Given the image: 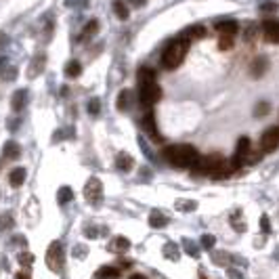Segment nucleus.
<instances>
[{
  "mask_svg": "<svg viewBox=\"0 0 279 279\" xmlns=\"http://www.w3.org/2000/svg\"><path fill=\"white\" fill-rule=\"evenodd\" d=\"M160 99H162V88L155 82V71L151 68H141L139 70V101L145 107H151Z\"/></svg>",
  "mask_w": 279,
  "mask_h": 279,
  "instance_id": "f257e3e1",
  "label": "nucleus"
},
{
  "mask_svg": "<svg viewBox=\"0 0 279 279\" xmlns=\"http://www.w3.org/2000/svg\"><path fill=\"white\" fill-rule=\"evenodd\" d=\"M166 162L174 168H193L200 160V153L193 145L189 143H181V145H170L164 149Z\"/></svg>",
  "mask_w": 279,
  "mask_h": 279,
  "instance_id": "f03ea898",
  "label": "nucleus"
},
{
  "mask_svg": "<svg viewBox=\"0 0 279 279\" xmlns=\"http://www.w3.org/2000/svg\"><path fill=\"white\" fill-rule=\"evenodd\" d=\"M189 44H191V40L183 38V36H179L176 40L168 42V46H166L164 53H162V68L168 70V71L179 68V65L185 61V57H187Z\"/></svg>",
  "mask_w": 279,
  "mask_h": 279,
  "instance_id": "7ed1b4c3",
  "label": "nucleus"
},
{
  "mask_svg": "<svg viewBox=\"0 0 279 279\" xmlns=\"http://www.w3.org/2000/svg\"><path fill=\"white\" fill-rule=\"evenodd\" d=\"M222 162H225V157L218 155V153L204 155V157H200V160H198V164L191 168V172L198 174V176H212V179H214V174L218 172Z\"/></svg>",
  "mask_w": 279,
  "mask_h": 279,
  "instance_id": "20e7f679",
  "label": "nucleus"
},
{
  "mask_svg": "<svg viewBox=\"0 0 279 279\" xmlns=\"http://www.w3.org/2000/svg\"><path fill=\"white\" fill-rule=\"evenodd\" d=\"M63 260H65V254H63L61 241H53V244L49 246V250H46V267L57 273V271H61Z\"/></svg>",
  "mask_w": 279,
  "mask_h": 279,
  "instance_id": "39448f33",
  "label": "nucleus"
},
{
  "mask_svg": "<svg viewBox=\"0 0 279 279\" xmlns=\"http://www.w3.org/2000/svg\"><path fill=\"white\" fill-rule=\"evenodd\" d=\"M260 151L263 153H273L277 147H279V128L277 126H271L267 128L263 135H260Z\"/></svg>",
  "mask_w": 279,
  "mask_h": 279,
  "instance_id": "423d86ee",
  "label": "nucleus"
},
{
  "mask_svg": "<svg viewBox=\"0 0 279 279\" xmlns=\"http://www.w3.org/2000/svg\"><path fill=\"white\" fill-rule=\"evenodd\" d=\"M84 198H86L88 204H99L101 200H103V185H101V181L97 179V176H90V179L86 181Z\"/></svg>",
  "mask_w": 279,
  "mask_h": 279,
  "instance_id": "0eeeda50",
  "label": "nucleus"
},
{
  "mask_svg": "<svg viewBox=\"0 0 279 279\" xmlns=\"http://www.w3.org/2000/svg\"><path fill=\"white\" fill-rule=\"evenodd\" d=\"M250 139L248 137H241L239 141H237V147H235V155L231 157V162H233L235 168H239L241 164H246L248 162V157H250Z\"/></svg>",
  "mask_w": 279,
  "mask_h": 279,
  "instance_id": "6e6552de",
  "label": "nucleus"
},
{
  "mask_svg": "<svg viewBox=\"0 0 279 279\" xmlns=\"http://www.w3.org/2000/svg\"><path fill=\"white\" fill-rule=\"evenodd\" d=\"M260 32H263L265 40L271 42V44H279V21L275 19H267L260 25Z\"/></svg>",
  "mask_w": 279,
  "mask_h": 279,
  "instance_id": "1a4fd4ad",
  "label": "nucleus"
},
{
  "mask_svg": "<svg viewBox=\"0 0 279 279\" xmlns=\"http://www.w3.org/2000/svg\"><path fill=\"white\" fill-rule=\"evenodd\" d=\"M155 128H157V126H155V116H153V111L149 109V111L145 114V118H143V130L153 139V141H160V135H157Z\"/></svg>",
  "mask_w": 279,
  "mask_h": 279,
  "instance_id": "9d476101",
  "label": "nucleus"
},
{
  "mask_svg": "<svg viewBox=\"0 0 279 279\" xmlns=\"http://www.w3.org/2000/svg\"><path fill=\"white\" fill-rule=\"evenodd\" d=\"M133 166H135V157L126 153V151H120L116 155V168L118 170H122V172H128V170H133Z\"/></svg>",
  "mask_w": 279,
  "mask_h": 279,
  "instance_id": "9b49d317",
  "label": "nucleus"
},
{
  "mask_svg": "<svg viewBox=\"0 0 279 279\" xmlns=\"http://www.w3.org/2000/svg\"><path fill=\"white\" fill-rule=\"evenodd\" d=\"M128 248H130V239L124 237V235H118V237L111 239L109 252H114V254H124V252H128Z\"/></svg>",
  "mask_w": 279,
  "mask_h": 279,
  "instance_id": "f8f14e48",
  "label": "nucleus"
},
{
  "mask_svg": "<svg viewBox=\"0 0 279 279\" xmlns=\"http://www.w3.org/2000/svg\"><path fill=\"white\" fill-rule=\"evenodd\" d=\"M214 30H216L218 34L235 36V34H237V30H239V25H237V21H233V19H225V21H218V23L214 25Z\"/></svg>",
  "mask_w": 279,
  "mask_h": 279,
  "instance_id": "ddd939ff",
  "label": "nucleus"
},
{
  "mask_svg": "<svg viewBox=\"0 0 279 279\" xmlns=\"http://www.w3.org/2000/svg\"><path fill=\"white\" fill-rule=\"evenodd\" d=\"M25 176H27V172H25V168H13L11 172H8V183H11V187H21V185L25 183Z\"/></svg>",
  "mask_w": 279,
  "mask_h": 279,
  "instance_id": "4468645a",
  "label": "nucleus"
},
{
  "mask_svg": "<svg viewBox=\"0 0 279 279\" xmlns=\"http://www.w3.org/2000/svg\"><path fill=\"white\" fill-rule=\"evenodd\" d=\"M181 36H183V38H187V40H202L204 36H206V27H204V25H191Z\"/></svg>",
  "mask_w": 279,
  "mask_h": 279,
  "instance_id": "2eb2a0df",
  "label": "nucleus"
},
{
  "mask_svg": "<svg viewBox=\"0 0 279 279\" xmlns=\"http://www.w3.org/2000/svg\"><path fill=\"white\" fill-rule=\"evenodd\" d=\"M168 222H170V218L166 214H162L160 210H153L149 214V227H153V229H162V227L168 225Z\"/></svg>",
  "mask_w": 279,
  "mask_h": 279,
  "instance_id": "dca6fc26",
  "label": "nucleus"
},
{
  "mask_svg": "<svg viewBox=\"0 0 279 279\" xmlns=\"http://www.w3.org/2000/svg\"><path fill=\"white\" fill-rule=\"evenodd\" d=\"M19 153H21V147L17 145L15 141H6V143H4L2 155L6 157V160H17V157H19Z\"/></svg>",
  "mask_w": 279,
  "mask_h": 279,
  "instance_id": "f3484780",
  "label": "nucleus"
},
{
  "mask_svg": "<svg viewBox=\"0 0 279 279\" xmlns=\"http://www.w3.org/2000/svg\"><path fill=\"white\" fill-rule=\"evenodd\" d=\"M27 103V90H15V95H13V99H11V107H13V111H21L23 109V105Z\"/></svg>",
  "mask_w": 279,
  "mask_h": 279,
  "instance_id": "a211bd4d",
  "label": "nucleus"
},
{
  "mask_svg": "<svg viewBox=\"0 0 279 279\" xmlns=\"http://www.w3.org/2000/svg\"><path fill=\"white\" fill-rule=\"evenodd\" d=\"M97 279H118L120 277V269L118 267H101L97 269V273H95Z\"/></svg>",
  "mask_w": 279,
  "mask_h": 279,
  "instance_id": "6ab92c4d",
  "label": "nucleus"
},
{
  "mask_svg": "<svg viewBox=\"0 0 279 279\" xmlns=\"http://www.w3.org/2000/svg\"><path fill=\"white\" fill-rule=\"evenodd\" d=\"M267 70V59L265 57H258L252 61V65H250V73H252V78H260Z\"/></svg>",
  "mask_w": 279,
  "mask_h": 279,
  "instance_id": "aec40b11",
  "label": "nucleus"
},
{
  "mask_svg": "<svg viewBox=\"0 0 279 279\" xmlns=\"http://www.w3.org/2000/svg\"><path fill=\"white\" fill-rule=\"evenodd\" d=\"M164 256L168 258V260H172V263H176V260L181 258V250H179V246L172 244V241H168V244L164 246Z\"/></svg>",
  "mask_w": 279,
  "mask_h": 279,
  "instance_id": "412c9836",
  "label": "nucleus"
},
{
  "mask_svg": "<svg viewBox=\"0 0 279 279\" xmlns=\"http://www.w3.org/2000/svg\"><path fill=\"white\" fill-rule=\"evenodd\" d=\"M63 71H65V76H68V78H78L82 73V65H80V61L73 59V61H70L68 65H65Z\"/></svg>",
  "mask_w": 279,
  "mask_h": 279,
  "instance_id": "4be33fe9",
  "label": "nucleus"
},
{
  "mask_svg": "<svg viewBox=\"0 0 279 279\" xmlns=\"http://www.w3.org/2000/svg\"><path fill=\"white\" fill-rule=\"evenodd\" d=\"M229 220H231V225L235 227L237 233H244V231H246V222H241V212H239V210H233V212H231Z\"/></svg>",
  "mask_w": 279,
  "mask_h": 279,
  "instance_id": "5701e85b",
  "label": "nucleus"
},
{
  "mask_svg": "<svg viewBox=\"0 0 279 279\" xmlns=\"http://www.w3.org/2000/svg\"><path fill=\"white\" fill-rule=\"evenodd\" d=\"M130 101H133V92H130V90H122V92H120V95H118V109L120 111H124L128 105H130Z\"/></svg>",
  "mask_w": 279,
  "mask_h": 279,
  "instance_id": "b1692460",
  "label": "nucleus"
},
{
  "mask_svg": "<svg viewBox=\"0 0 279 279\" xmlns=\"http://www.w3.org/2000/svg\"><path fill=\"white\" fill-rule=\"evenodd\" d=\"M114 11L118 15V19H122V21L128 19V6L124 0H114Z\"/></svg>",
  "mask_w": 279,
  "mask_h": 279,
  "instance_id": "393cba45",
  "label": "nucleus"
},
{
  "mask_svg": "<svg viewBox=\"0 0 279 279\" xmlns=\"http://www.w3.org/2000/svg\"><path fill=\"white\" fill-rule=\"evenodd\" d=\"M73 200V191L70 189V187H61L59 191H57V202L61 204V206H65V204H70Z\"/></svg>",
  "mask_w": 279,
  "mask_h": 279,
  "instance_id": "a878e982",
  "label": "nucleus"
},
{
  "mask_svg": "<svg viewBox=\"0 0 279 279\" xmlns=\"http://www.w3.org/2000/svg\"><path fill=\"white\" fill-rule=\"evenodd\" d=\"M174 206H176V210H179V212H191V210L198 208V204L191 202V200H176Z\"/></svg>",
  "mask_w": 279,
  "mask_h": 279,
  "instance_id": "bb28decb",
  "label": "nucleus"
},
{
  "mask_svg": "<svg viewBox=\"0 0 279 279\" xmlns=\"http://www.w3.org/2000/svg\"><path fill=\"white\" fill-rule=\"evenodd\" d=\"M97 32H99V21L92 19V21H88V23L84 25V32H82L80 38H88V36H95Z\"/></svg>",
  "mask_w": 279,
  "mask_h": 279,
  "instance_id": "cd10ccee",
  "label": "nucleus"
},
{
  "mask_svg": "<svg viewBox=\"0 0 279 279\" xmlns=\"http://www.w3.org/2000/svg\"><path fill=\"white\" fill-rule=\"evenodd\" d=\"M42 70H44V55H40V57L34 59V65H32V70H30V78H36Z\"/></svg>",
  "mask_w": 279,
  "mask_h": 279,
  "instance_id": "c85d7f7f",
  "label": "nucleus"
},
{
  "mask_svg": "<svg viewBox=\"0 0 279 279\" xmlns=\"http://www.w3.org/2000/svg\"><path fill=\"white\" fill-rule=\"evenodd\" d=\"M218 49H220V51H231V49H233V36L220 34V40H218Z\"/></svg>",
  "mask_w": 279,
  "mask_h": 279,
  "instance_id": "c756f323",
  "label": "nucleus"
},
{
  "mask_svg": "<svg viewBox=\"0 0 279 279\" xmlns=\"http://www.w3.org/2000/svg\"><path fill=\"white\" fill-rule=\"evenodd\" d=\"M229 260H231V256L227 252H214V254H212V263L218 265V267L229 265Z\"/></svg>",
  "mask_w": 279,
  "mask_h": 279,
  "instance_id": "7c9ffc66",
  "label": "nucleus"
},
{
  "mask_svg": "<svg viewBox=\"0 0 279 279\" xmlns=\"http://www.w3.org/2000/svg\"><path fill=\"white\" fill-rule=\"evenodd\" d=\"M183 244H185V252H187L191 258H200V248H195V244H191L189 239H185Z\"/></svg>",
  "mask_w": 279,
  "mask_h": 279,
  "instance_id": "2f4dec72",
  "label": "nucleus"
},
{
  "mask_svg": "<svg viewBox=\"0 0 279 279\" xmlns=\"http://www.w3.org/2000/svg\"><path fill=\"white\" fill-rule=\"evenodd\" d=\"M200 244H202V248H206V250H212V248H214V244H216V239H214V235L206 233V235H202Z\"/></svg>",
  "mask_w": 279,
  "mask_h": 279,
  "instance_id": "473e14b6",
  "label": "nucleus"
},
{
  "mask_svg": "<svg viewBox=\"0 0 279 279\" xmlns=\"http://www.w3.org/2000/svg\"><path fill=\"white\" fill-rule=\"evenodd\" d=\"M275 11H279V4L273 2V0H269V2L260 4V13H275Z\"/></svg>",
  "mask_w": 279,
  "mask_h": 279,
  "instance_id": "72a5a7b5",
  "label": "nucleus"
},
{
  "mask_svg": "<svg viewBox=\"0 0 279 279\" xmlns=\"http://www.w3.org/2000/svg\"><path fill=\"white\" fill-rule=\"evenodd\" d=\"M101 111V101L97 99V97H92L90 101H88V114H92V116H97Z\"/></svg>",
  "mask_w": 279,
  "mask_h": 279,
  "instance_id": "f704fd0d",
  "label": "nucleus"
},
{
  "mask_svg": "<svg viewBox=\"0 0 279 279\" xmlns=\"http://www.w3.org/2000/svg\"><path fill=\"white\" fill-rule=\"evenodd\" d=\"M260 231H263V233H271V218L267 214L260 216Z\"/></svg>",
  "mask_w": 279,
  "mask_h": 279,
  "instance_id": "c9c22d12",
  "label": "nucleus"
},
{
  "mask_svg": "<svg viewBox=\"0 0 279 279\" xmlns=\"http://www.w3.org/2000/svg\"><path fill=\"white\" fill-rule=\"evenodd\" d=\"M256 25H248V30L244 32V40H248V42H252L254 38H256Z\"/></svg>",
  "mask_w": 279,
  "mask_h": 279,
  "instance_id": "e433bc0d",
  "label": "nucleus"
},
{
  "mask_svg": "<svg viewBox=\"0 0 279 279\" xmlns=\"http://www.w3.org/2000/svg\"><path fill=\"white\" fill-rule=\"evenodd\" d=\"M267 114H269V103H267V101H265V103H258V105H256V111H254V116L260 118V116H267Z\"/></svg>",
  "mask_w": 279,
  "mask_h": 279,
  "instance_id": "4c0bfd02",
  "label": "nucleus"
},
{
  "mask_svg": "<svg viewBox=\"0 0 279 279\" xmlns=\"http://www.w3.org/2000/svg\"><path fill=\"white\" fill-rule=\"evenodd\" d=\"M32 260H34L32 254H27V252H25V254H19V263L25 265V267H32Z\"/></svg>",
  "mask_w": 279,
  "mask_h": 279,
  "instance_id": "58836bf2",
  "label": "nucleus"
},
{
  "mask_svg": "<svg viewBox=\"0 0 279 279\" xmlns=\"http://www.w3.org/2000/svg\"><path fill=\"white\" fill-rule=\"evenodd\" d=\"M4 225H13V218L6 216V214H2V216H0V231L4 229Z\"/></svg>",
  "mask_w": 279,
  "mask_h": 279,
  "instance_id": "ea45409f",
  "label": "nucleus"
},
{
  "mask_svg": "<svg viewBox=\"0 0 279 279\" xmlns=\"http://www.w3.org/2000/svg\"><path fill=\"white\" fill-rule=\"evenodd\" d=\"M227 277H229V279H244V275H241L239 271H235V269H229V271H227Z\"/></svg>",
  "mask_w": 279,
  "mask_h": 279,
  "instance_id": "a19ab883",
  "label": "nucleus"
},
{
  "mask_svg": "<svg viewBox=\"0 0 279 279\" xmlns=\"http://www.w3.org/2000/svg\"><path fill=\"white\" fill-rule=\"evenodd\" d=\"M128 2L133 4V6H143V4H145V0H128Z\"/></svg>",
  "mask_w": 279,
  "mask_h": 279,
  "instance_id": "79ce46f5",
  "label": "nucleus"
},
{
  "mask_svg": "<svg viewBox=\"0 0 279 279\" xmlns=\"http://www.w3.org/2000/svg\"><path fill=\"white\" fill-rule=\"evenodd\" d=\"M130 265H133V260H120V267L122 269H128Z\"/></svg>",
  "mask_w": 279,
  "mask_h": 279,
  "instance_id": "37998d69",
  "label": "nucleus"
},
{
  "mask_svg": "<svg viewBox=\"0 0 279 279\" xmlns=\"http://www.w3.org/2000/svg\"><path fill=\"white\" fill-rule=\"evenodd\" d=\"M130 279H147V277L141 275V273H135V275H130Z\"/></svg>",
  "mask_w": 279,
  "mask_h": 279,
  "instance_id": "c03bdc74",
  "label": "nucleus"
},
{
  "mask_svg": "<svg viewBox=\"0 0 279 279\" xmlns=\"http://www.w3.org/2000/svg\"><path fill=\"white\" fill-rule=\"evenodd\" d=\"M17 279H30V275L27 273H17Z\"/></svg>",
  "mask_w": 279,
  "mask_h": 279,
  "instance_id": "a18cd8bd",
  "label": "nucleus"
},
{
  "mask_svg": "<svg viewBox=\"0 0 279 279\" xmlns=\"http://www.w3.org/2000/svg\"><path fill=\"white\" fill-rule=\"evenodd\" d=\"M200 279H206V277H200Z\"/></svg>",
  "mask_w": 279,
  "mask_h": 279,
  "instance_id": "49530a36",
  "label": "nucleus"
}]
</instances>
